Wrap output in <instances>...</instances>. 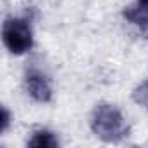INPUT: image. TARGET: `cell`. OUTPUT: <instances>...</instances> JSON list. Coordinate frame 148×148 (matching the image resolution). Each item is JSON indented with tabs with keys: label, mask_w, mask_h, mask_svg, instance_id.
<instances>
[{
	"label": "cell",
	"mask_w": 148,
	"mask_h": 148,
	"mask_svg": "<svg viewBox=\"0 0 148 148\" xmlns=\"http://www.w3.org/2000/svg\"><path fill=\"white\" fill-rule=\"evenodd\" d=\"M92 132L105 141H119L127 136V124L113 105H99L91 117Z\"/></svg>",
	"instance_id": "1"
},
{
	"label": "cell",
	"mask_w": 148,
	"mask_h": 148,
	"mask_svg": "<svg viewBox=\"0 0 148 148\" xmlns=\"http://www.w3.org/2000/svg\"><path fill=\"white\" fill-rule=\"evenodd\" d=\"M2 37H4L5 47L16 56L28 52L33 45L32 28H30L28 21H25L21 18H9L4 23Z\"/></svg>",
	"instance_id": "2"
},
{
	"label": "cell",
	"mask_w": 148,
	"mask_h": 148,
	"mask_svg": "<svg viewBox=\"0 0 148 148\" xmlns=\"http://www.w3.org/2000/svg\"><path fill=\"white\" fill-rule=\"evenodd\" d=\"M26 89L30 92V96L38 101V103H47L52 98V89L51 84L47 80V77L44 73L37 71V70H30L26 75Z\"/></svg>",
	"instance_id": "3"
},
{
	"label": "cell",
	"mask_w": 148,
	"mask_h": 148,
	"mask_svg": "<svg viewBox=\"0 0 148 148\" xmlns=\"http://www.w3.org/2000/svg\"><path fill=\"white\" fill-rule=\"evenodd\" d=\"M124 18L141 30H148V5L138 4L134 7H127L124 11Z\"/></svg>",
	"instance_id": "4"
},
{
	"label": "cell",
	"mask_w": 148,
	"mask_h": 148,
	"mask_svg": "<svg viewBox=\"0 0 148 148\" xmlns=\"http://www.w3.org/2000/svg\"><path fill=\"white\" fill-rule=\"evenodd\" d=\"M28 146H33V148H56L58 139L51 131H37V132H33V138L28 141Z\"/></svg>",
	"instance_id": "5"
},
{
	"label": "cell",
	"mask_w": 148,
	"mask_h": 148,
	"mask_svg": "<svg viewBox=\"0 0 148 148\" xmlns=\"http://www.w3.org/2000/svg\"><path fill=\"white\" fill-rule=\"evenodd\" d=\"M132 98H134V101H136L138 105H141V106H145V108L148 110V80L141 82V84L134 89Z\"/></svg>",
	"instance_id": "6"
},
{
	"label": "cell",
	"mask_w": 148,
	"mask_h": 148,
	"mask_svg": "<svg viewBox=\"0 0 148 148\" xmlns=\"http://www.w3.org/2000/svg\"><path fill=\"white\" fill-rule=\"evenodd\" d=\"M7 125H9V112L5 108H2V129H0V131L4 132L7 129Z\"/></svg>",
	"instance_id": "7"
},
{
	"label": "cell",
	"mask_w": 148,
	"mask_h": 148,
	"mask_svg": "<svg viewBox=\"0 0 148 148\" xmlns=\"http://www.w3.org/2000/svg\"><path fill=\"white\" fill-rule=\"evenodd\" d=\"M139 4H143V5H148V0H139Z\"/></svg>",
	"instance_id": "8"
}]
</instances>
